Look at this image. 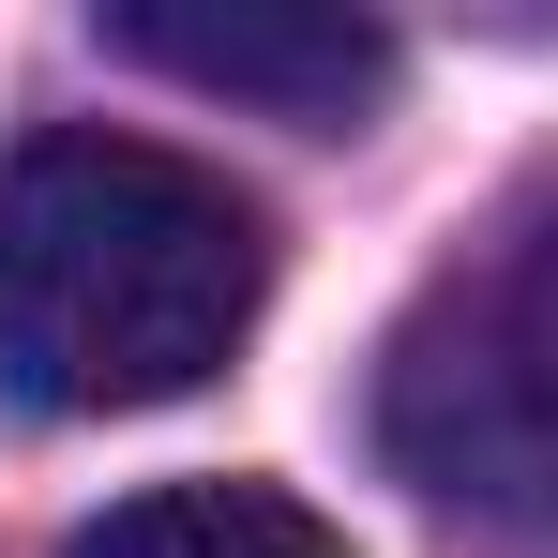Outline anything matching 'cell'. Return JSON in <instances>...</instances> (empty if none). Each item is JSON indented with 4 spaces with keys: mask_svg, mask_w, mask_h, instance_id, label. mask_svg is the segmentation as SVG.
I'll use <instances>...</instances> for the list:
<instances>
[{
    "mask_svg": "<svg viewBox=\"0 0 558 558\" xmlns=\"http://www.w3.org/2000/svg\"><path fill=\"white\" fill-rule=\"evenodd\" d=\"M377 453L438 513L558 529V182H529L377 348Z\"/></svg>",
    "mask_w": 558,
    "mask_h": 558,
    "instance_id": "7a4b0ae2",
    "label": "cell"
},
{
    "mask_svg": "<svg viewBox=\"0 0 558 558\" xmlns=\"http://www.w3.org/2000/svg\"><path fill=\"white\" fill-rule=\"evenodd\" d=\"M272 302V227L167 136L61 121L0 167V377L46 423L167 408Z\"/></svg>",
    "mask_w": 558,
    "mask_h": 558,
    "instance_id": "6da1fadb",
    "label": "cell"
},
{
    "mask_svg": "<svg viewBox=\"0 0 558 558\" xmlns=\"http://www.w3.org/2000/svg\"><path fill=\"white\" fill-rule=\"evenodd\" d=\"M106 46L182 76V92H227V106H272L302 136L363 121L392 92V31L377 15H332V0H106Z\"/></svg>",
    "mask_w": 558,
    "mask_h": 558,
    "instance_id": "3957f363",
    "label": "cell"
},
{
    "mask_svg": "<svg viewBox=\"0 0 558 558\" xmlns=\"http://www.w3.org/2000/svg\"><path fill=\"white\" fill-rule=\"evenodd\" d=\"M76 558H348V544L287 483H151L106 529H76Z\"/></svg>",
    "mask_w": 558,
    "mask_h": 558,
    "instance_id": "277c9868",
    "label": "cell"
}]
</instances>
